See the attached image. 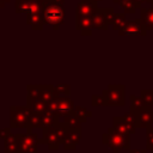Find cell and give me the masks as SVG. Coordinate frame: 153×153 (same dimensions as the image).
<instances>
[{"label":"cell","mask_w":153,"mask_h":153,"mask_svg":"<svg viewBox=\"0 0 153 153\" xmlns=\"http://www.w3.org/2000/svg\"><path fill=\"white\" fill-rule=\"evenodd\" d=\"M81 140V130L80 129H68L65 137L62 139L61 146L65 149H74L76 145H79Z\"/></svg>","instance_id":"10"},{"label":"cell","mask_w":153,"mask_h":153,"mask_svg":"<svg viewBox=\"0 0 153 153\" xmlns=\"http://www.w3.org/2000/svg\"><path fill=\"white\" fill-rule=\"evenodd\" d=\"M92 105L94 106H100V105H106L105 104V99L104 96H93L92 97Z\"/></svg>","instance_id":"22"},{"label":"cell","mask_w":153,"mask_h":153,"mask_svg":"<svg viewBox=\"0 0 153 153\" xmlns=\"http://www.w3.org/2000/svg\"><path fill=\"white\" fill-rule=\"evenodd\" d=\"M39 140L32 129H26L25 133L18 134V149L20 153H37Z\"/></svg>","instance_id":"6"},{"label":"cell","mask_w":153,"mask_h":153,"mask_svg":"<svg viewBox=\"0 0 153 153\" xmlns=\"http://www.w3.org/2000/svg\"><path fill=\"white\" fill-rule=\"evenodd\" d=\"M54 92H55V97H59V98L69 97V94H71V86L68 84L54 85Z\"/></svg>","instance_id":"18"},{"label":"cell","mask_w":153,"mask_h":153,"mask_svg":"<svg viewBox=\"0 0 153 153\" xmlns=\"http://www.w3.org/2000/svg\"><path fill=\"white\" fill-rule=\"evenodd\" d=\"M75 29L80 31L81 35H91L93 25H92V17H80L75 18Z\"/></svg>","instance_id":"12"},{"label":"cell","mask_w":153,"mask_h":153,"mask_svg":"<svg viewBox=\"0 0 153 153\" xmlns=\"http://www.w3.org/2000/svg\"><path fill=\"white\" fill-rule=\"evenodd\" d=\"M96 1H102V0H96Z\"/></svg>","instance_id":"29"},{"label":"cell","mask_w":153,"mask_h":153,"mask_svg":"<svg viewBox=\"0 0 153 153\" xmlns=\"http://www.w3.org/2000/svg\"><path fill=\"white\" fill-rule=\"evenodd\" d=\"M121 33L123 35H129V36H135V35H139L141 33V29L137 24L135 23H128L126 26L122 27V30L120 31Z\"/></svg>","instance_id":"19"},{"label":"cell","mask_w":153,"mask_h":153,"mask_svg":"<svg viewBox=\"0 0 153 153\" xmlns=\"http://www.w3.org/2000/svg\"><path fill=\"white\" fill-rule=\"evenodd\" d=\"M147 148L153 151V128L147 130Z\"/></svg>","instance_id":"23"},{"label":"cell","mask_w":153,"mask_h":153,"mask_svg":"<svg viewBox=\"0 0 153 153\" xmlns=\"http://www.w3.org/2000/svg\"><path fill=\"white\" fill-rule=\"evenodd\" d=\"M106 105H122L124 103L123 87L121 85H109L103 92Z\"/></svg>","instance_id":"7"},{"label":"cell","mask_w":153,"mask_h":153,"mask_svg":"<svg viewBox=\"0 0 153 153\" xmlns=\"http://www.w3.org/2000/svg\"><path fill=\"white\" fill-rule=\"evenodd\" d=\"M10 129H11V127H10V128L7 127V128H4V129H0V137H1L2 140H4V139H5V137L11 133V130H10Z\"/></svg>","instance_id":"24"},{"label":"cell","mask_w":153,"mask_h":153,"mask_svg":"<svg viewBox=\"0 0 153 153\" xmlns=\"http://www.w3.org/2000/svg\"><path fill=\"white\" fill-rule=\"evenodd\" d=\"M74 102L69 97H55L50 103H48V110L53 114H56L59 117H63L74 112Z\"/></svg>","instance_id":"5"},{"label":"cell","mask_w":153,"mask_h":153,"mask_svg":"<svg viewBox=\"0 0 153 153\" xmlns=\"http://www.w3.org/2000/svg\"><path fill=\"white\" fill-rule=\"evenodd\" d=\"M97 10L96 0H80L76 4L75 8V18L80 17H92V14Z\"/></svg>","instance_id":"9"},{"label":"cell","mask_w":153,"mask_h":153,"mask_svg":"<svg viewBox=\"0 0 153 153\" xmlns=\"http://www.w3.org/2000/svg\"><path fill=\"white\" fill-rule=\"evenodd\" d=\"M27 106L32 110V112H38V114H43L48 110V104L41 98L27 97Z\"/></svg>","instance_id":"15"},{"label":"cell","mask_w":153,"mask_h":153,"mask_svg":"<svg viewBox=\"0 0 153 153\" xmlns=\"http://www.w3.org/2000/svg\"><path fill=\"white\" fill-rule=\"evenodd\" d=\"M0 139H1V137H0Z\"/></svg>","instance_id":"32"},{"label":"cell","mask_w":153,"mask_h":153,"mask_svg":"<svg viewBox=\"0 0 153 153\" xmlns=\"http://www.w3.org/2000/svg\"><path fill=\"white\" fill-rule=\"evenodd\" d=\"M92 25L93 29H99V30H106L108 27V20L105 18V14L103 10L97 8L96 12L92 14Z\"/></svg>","instance_id":"14"},{"label":"cell","mask_w":153,"mask_h":153,"mask_svg":"<svg viewBox=\"0 0 153 153\" xmlns=\"http://www.w3.org/2000/svg\"><path fill=\"white\" fill-rule=\"evenodd\" d=\"M43 20L44 25H50L53 30H59L65 24V8L53 1H47L43 4Z\"/></svg>","instance_id":"1"},{"label":"cell","mask_w":153,"mask_h":153,"mask_svg":"<svg viewBox=\"0 0 153 153\" xmlns=\"http://www.w3.org/2000/svg\"><path fill=\"white\" fill-rule=\"evenodd\" d=\"M36 1H39V2H42V4H44V2H47V1H49V0H36Z\"/></svg>","instance_id":"28"},{"label":"cell","mask_w":153,"mask_h":153,"mask_svg":"<svg viewBox=\"0 0 153 153\" xmlns=\"http://www.w3.org/2000/svg\"><path fill=\"white\" fill-rule=\"evenodd\" d=\"M35 128H42V114H38V112L31 114L27 129H35Z\"/></svg>","instance_id":"21"},{"label":"cell","mask_w":153,"mask_h":153,"mask_svg":"<svg viewBox=\"0 0 153 153\" xmlns=\"http://www.w3.org/2000/svg\"><path fill=\"white\" fill-rule=\"evenodd\" d=\"M32 110L26 106L12 105L10 108V127L11 128H29V121Z\"/></svg>","instance_id":"4"},{"label":"cell","mask_w":153,"mask_h":153,"mask_svg":"<svg viewBox=\"0 0 153 153\" xmlns=\"http://www.w3.org/2000/svg\"><path fill=\"white\" fill-rule=\"evenodd\" d=\"M136 118H131L129 114H127L124 117H114V129L122 133V134H131L135 130V122Z\"/></svg>","instance_id":"8"},{"label":"cell","mask_w":153,"mask_h":153,"mask_svg":"<svg viewBox=\"0 0 153 153\" xmlns=\"http://www.w3.org/2000/svg\"><path fill=\"white\" fill-rule=\"evenodd\" d=\"M130 153H146L145 149H131Z\"/></svg>","instance_id":"26"},{"label":"cell","mask_w":153,"mask_h":153,"mask_svg":"<svg viewBox=\"0 0 153 153\" xmlns=\"http://www.w3.org/2000/svg\"><path fill=\"white\" fill-rule=\"evenodd\" d=\"M103 143L108 145L114 153H118L120 149H129L130 146L129 135L122 134L114 128H109L108 133L103 134Z\"/></svg>","instance_id":"3"},{"label":"cell","mask_w":153,"mask_h":153,"mask_svg":"<svg viewBox=\"0 0 153 153\" xmlns=\"http://www.w3.org/2000/svg\"><path fill=\"white\" fill-rule=\"evenodd\" d=\"M50 1H53L57 5H61V6H63V2H65V0H50Z\"/></svg>","instance_id":"27"},{"label":"cell","mask_w":153,"mask_h":153,"mask_svg":"<svg viewBox=\"0 0 153 153\" xmlns=\"http://www.w3.org/2000/svg\"><path fill=\"white\" fill-rule=\"evenodd\" d=\"M0 11H1V8H0Z\"/></svg>","instance_id":"31"},{"label":"cell","mask_w":153,"mask_h":153,"mask_svg":"<svg viewBox=\"0 0 153 153\" xmlns=\"http://www.w3.org/2000/svg\"><path fill=\"white\" fill-rule=\"evenodd\" d=\"M26 24L32 30H42L43 26H44V20H43L42 11L26 14Z\"/></svg>","instance_id":"11"},{"label":"cell","mask_w":153,"mask_h":153,"mask_svg":"<svg viewBox=\"0 0 153 153\" xmlns=\"http://www.w3.org/2000/svg\"><path fill=\"white\" fill-rule=\"evenodd\" d=\"M18 134L10 133L4 139V153H18Z\"/></svg>","instance_id":"13"},{"label":"cell","mask_w":153,"mask_h":153,"mask_svg":"<svg viewBox=\"0 0 153 153\" xmlns=\"http://www.w3.org/2000/svg\"><path fill=\"white\" fill-rule=\"evenodd\" d=\"M11 0H0V8L1 10H4L5 8V5L7 4V2H10Z\"/></svg>","instance_id":"25"},{"label":"cell","mask_w":153,"mask_h":153,"mask_svg":"<svg viewBox=\"0 0 153 153\" xmlns=\"http://www.w3.org/2000/svg\"><path fill=\"white\" fill-rule=\"evenodd\" d=\"M74 114L76 115V117L84 123L87 121V118H90L92 116V112L90 110H87L86 108H82V106H75L74 108Z\"/></svg>","instance_id":"20"},{"label":"cell","mask_w":153,"mask_h":153,"mask_svg":"<svg viewBox=\"0 0 153 153\" xmlns=\"http://www.w3.org/2000/svg\"><path fill=\"white\" fill-rule=\"evenodd\" d=\"M67 130L68 128L63 123H57L53 127L44 128L39 143H45L49 149H59Z\"/></svg>","instance_id":"2"},{"label":"cell","mask_w":153,"mask_h":153,"mask_svg":"<svg viewBox=\"0 0 153 153\" xmlns=\"http://www.w3.org/2000/svg\"><path fill=\"white\" fill-rule=\"evenodd\" d=\"M152 153H153V151H152Z\"/></svg>","instance_id":"30"},{"label":"cell","mask_w":153,"mask_h":153,"mask_svg":"<svg viewBox=\"0 0 153 153\" xmlns=\"http://www.w3.org/2000/svg\"><path fill=\"white\" fill-rule=\"evenodd\" d=\"M32 4L33 0H16V13L17 14H27L30 13L31 8H32Z\"/></svg>","instance_id":"17"},{"label":"cell","mask_w":153,"mask_h":153,"mask_svg":"<svg viewBox=\"0 0 153 153\" xmlns=\"http://www.w3.org/2000/svg\"><path fill=\"white\" fill-rule=\"evenodd\" d=\"M59 123H63L68 129H80L82 122L73 112L71 115H67V116H63V117H59Z\"/></svg>","instance_id":"16"}]
</instances>
